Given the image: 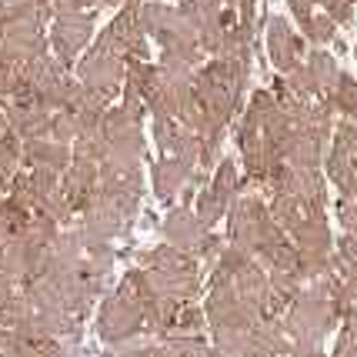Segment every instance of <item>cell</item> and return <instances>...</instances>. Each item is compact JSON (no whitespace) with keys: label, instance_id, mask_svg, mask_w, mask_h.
Here are the masks:
<instances>
[{"label":"cell","instance_id":"cell-26","mask_svg":"<svg viewBox=\"0 0 357 357\" xmlns=\"http://www.w3.org/2000/svg\"><path fill=\"white\" fill-rule=\"evenodd\" d=\"M344 321H347V327H351V334L357 337V304L351 307V311H347V317H344Z\"/></svg>","mask_w":357,"mask_h":357},{"label":"cell","instance_id":"cell-17","mask_svg":"<svg viewBox=\"0 0 357 357\" xmlns=\"http://www.w3.org/2000/svg\"><path fill=\"white\" fill-rule=\"evenodd\" d=\"M207 324V314L194 304V301H187L181 314H177V321H174V331H181V334H201V327Z\"/></svg>","mask_w":357,"mask_h":357},{"label":"cell","instance_id":"cell-27","mask_svg":"<svg viewBox=\"0 0 357 357\" xmlns=\"http://www.w3.org/2000/svg\"><path fill=\"white\" fill-rule=\"evenodd\" d=\"M3 204H7V197H3V190H0V211H3Z\"/></svg>","mask_w":357,"mask_h":357},{"label":"cell","instance_id":"cell-22","mask_svg":"<svg viewBox=\"0 0 357 357\" xmlns=\"http://www.w3.org/2000/svg\"><path fill=\"white\" fill-rule=\"evenodd\" d=\"M341 284H344V301H347V311L357 304V261L341 267Z\"/></svg>","mask_w":357,"mask_h":357},{"label":"cell","instance_id":"cell-15","mask_svg":"<svg viewBox=\"0 0 357 357\" xmlns=\"http://www.w3.org/2000/svg\"><path fill=\"white\" fill-rule=\"evenodd\" d=\"M307 70H311V77H314V84H317V93H321V97L334 93L337 80H341V70H337V63L331 61L327 54H311Z\"/></svg>","mask_w":357,"mask_h":357},{"label":"cell","instance_id":"cell-16","mask_svg":"<svg viewBox=\"0 0 357 357\" xmlns=\"http://www.w3.org/2000/svg\"><path fill=\"white\" fill-rule=\"evenodd\" d=\"M327 100H331V104H334V110H337V114H344L347 121H357V80L354 77L341 74V80H337L334 93H327Z\"/></svg>","mask_w":357,"mask_h":357},{"label":"cell","instance_id":"cell-4","mask_svg":"<svg viewBox=\"0 0 357 357\" xmlns=\"http://www.w3.org/2000/svg\"><path fill=\"white\" fill-rule=\"evenodd\" d=\"M7 124L20 140H40L50 134V124H54V110H47L44 104L37 100H14L7 107Z\"/></svg>","mask_w":357,"mask_h":357},{"label":"cell","instance_id":"cell-12","mask_svg":"<svg viewBox=\"0 0 357 357\" xmlns=\"http://www.w3.org/2000/svg\"><path fill=\"white\" fill-rule=\"evenodd\" d=\"M254 334V341L264 347L271 357H284V354H291V337H287V327H284V317H264L261 324L250 331Z\"/></svg>","mask_w":357,"mask_h":357},{"label":"cell","instance_id":"cell-11","mask_svg":"<svg viewBox=\"0 0 357 357\" xmlns=\"http://www.w3.org/2000/svg\"><path fill=\"white\" fill-rule=\"evenodd\" d=\"M324 157H327V147H321L304 130H297L294 137L287 140V147H284V164H291V167H311V171H317Z\"/></svg>","mask_w":357,"mask_h":357},{"label":"cell","instance_id":"cell-7","mask_svg":"<svg viewBox=\"0 0 357 357\" xmlns=\"http://www.w3.org/2000/svg\"><path fill=\"white\" fill-rule=\"evenodd\" d=\"M140 264L147 271H160V274H197V257L171 244H160V248L140 254Z\"/></svg>","mask_w":357,"mask_h":357},{"label":"cell","instance_id":"cell-14","mask_svg":"<svg viewBox=\"0 0 357 357\" xmlns=\"http://www.w3.org/2000/svg\"><path fill=\"white\" fill-rule=\"evenodd\" d=\"M237 187H241V181H237V167H234L231 157H224V160L218 164L214 181H211V194H214L224 207H231V204L237 201Z\"/></svg>","mask_w":357,"mask_h":357},{"label":"cell","instance_id":"cell-23","mask_svg":"<svg viewBox=\"0 0 357 357\" xmlns=\"http://www.w3.org/2000/svg\"><path fill=\"white\" fill-rule=\"evenodd\" d=\"M327 357H357V337L351 334V327L344 324V331L337 334V344H334V351Z\"/></svg>","mask_w":357,"mask_h":357},{"label":"cell","instance_id":"cell-25","mask_svg":"<svg viewBox=\"0 0 357 357\" xmlns=\"http://www.w3.org/2000/svg\"><path fill=\"white\" fill-rule=\"evenodd\" d=\"M14 294H17V280L10 278V274H3V271H0V304H3V301H10Z\"/></svg>","mask_w":357,"mask_h":357},{"label":"cell","instance_id":"cell-3","mask_svg":"<svg viewBox=\"0 0 357 357\" xmlns=\"http://www.w3.org/2000/svg\"><path fill=\"white\" fill-rule=\"evenodd\" d=\"M160 231H164V237H167V244H171V248H181V250H187V254H194V257H197L201 241L211 234L190 207H174L171 214L164 218Z\"/></svg>","mask_w":357,"mask_h":357},{"label":"cell","instance_id":"cell-24","mask_svg":"<svg viewBox=\"0 0 357 357\" xmlns=\"http://www.w3.org/2000/svg\"><path fill=\"white\" fill-rule=\"evenodd\" d=\"M304 31L311 40H327L331 33H334V24H331V17H311L307 24H304Z\"/></svg>","mask_w":357,"mask_h":357},{"label":"cell","instance_id":"cell-19","mask_svg":"<svg viewBox=\"0 0 357 357\" xmlns=\"http://www.w3.org/2000/svg\"><path fill=\"white\" fill-rule=\"evenodd\" d=\"M224 211H227V207H224V204H220L218 197L211 194V187H207L201 197H197V218H201V224L207 227V231H211V227H214V224L224 218Z\"/></svg>","mask_w":357,"mask_h":357},{"label":"cell","instance_id":"cell-20","mask_svg":"<svg viewBox=\"0 0 357 357\" xmlns=\"http://www.w3.org/2000/svg\"><path fill=\"white\" fill-rule=\"evenodd\" d=\"M334 147H341L344 154L357 160V121H341L334 127Z\"/></svg>","mask_w":357,"mask_h":357},{"label":"cell","instance_id":"cell-9","mask_svg":"<svg viewBox=\"0 0 357 357\" xmlns=\"http://www.w3.org/2000/svg\"><path fill=\"white\" fill-rule=\"evenodd\" d=\"M324 167L331 184L341 190V197H357V160L351 154H344L341 147L331 144V154L324 157Z\"/></svg>","mask_w":357,"mask_h":357},{"label":"cell","instance_id":"cell-10","mask_svg":"<svg viewBox=\"0 0 357 357\" xmlns=\"http://www.w3.org/2000/svg\"><path fill=\"white\" fill-rule=\"evenodd\" d=\"M297 54H301V40L291 33V27L284 20H274L271 24V57L278 63V70L291 74L297 67Z\"/></svg>","mask_w":357,"mask_h":357},{"label":"cell","instance_id":"cell-8","mask_svg":"<svg viewBox=\"0 0 357 357\" xmlns=\"http://www.w3.org/2000/svg\"><path fill=\"white\" fill-rule=\"evenodd\" d=\"M190 167H184L177 157H160V160H154V167H151V181H154V194L160 197V201H171V197H177V190L187 184V177H190Z\"/></svg>","mask_w":357,"mask_h":357},{"label":"cell","instance_id":"cell-5","mask_svg":"<svg viewBox=\"0 0 357 357\" xmlns=\"http://www.w3.org/2000/svg\"><path fill=\"white\" fill-rule=\"evenodd\" d=\"M20 164L27 167H50V171H67L74 164V147L70 144H57V140H24V151H20Z\"/></svg>","mask_w":357,"mask_h":357},{"label":"cell","instance_id":"cell-18","mask_svg":"<svg viewBox=\"0 0 357 357\" xmlns=\"http://www.w3.org/2000/svg\"><path fill=\"white\" fill-rule=\"evenodd\" d=\"M181 134H184V124H181V121H154V140L164 154H174Z\"/></svg>","mask_w":357,"mask_h":357},{"label":"cell","instance_id":"cell-2","mask_svg":"<svg viewBox=\"0 0 357 357\" xmlns=\"http://www.w3.org/2000/svg\"><path fill=\"white\" fill-rule=\"evenodd\" d=\"M97 331H100V337L107 344H121L127 337H137V334H144V307L121 294H110L104 301V307H100Z\"/></svg>","mask_w":357,"mask_h":357},{"label":"cell","instance_id":"cell-6","mask_svg":"<svg viewBox=\"0 0 357 357\" xmlns=\"http://www.w3.org/2000/svg\"><path fill=\"white\" fill-rule=\"evenodd\" d=\"M0 357H63V351L57 341L27 337L10 327H0Z\"/></svg>","mask_w":357,"mask_h":357},{"label":"cell","instance_id":"cell-21","mask_svg":"<svg viewBox=\"0 0 357 357\" xmlns=\"http://www.w3.org/2000/svg\"><path fill=\"white\" fill-rule=\"evenodd\" d=\"M337 220L344 224V234L357 237V197H341L337 201Z\"/></svg>","mask_w":357,"mask_h":357},{"label":"cell","instance_id":"cell-13","mask_svg":"<svg viewBox=\"0 0 357 357\" xmlns=\"http://www.w3.org/2000/svg\"><path fill=\"white\" fill-rule=\"evenodd\" d=\"M87 31H91V24H87L84 17H74V20H61V24H57V54L63 57V67H67V61L80 50V44L87 40Z\"/></svg>","mask_w":357,"mask_h":357},{"label":"cell","instance_id":"cell-1","mask_svg":"<svg viewBox=\"0 0 357 357\" xmlns=\"http://www.w3.org/2000/svg\"><path fill=\"white\" fill-rule=\"evenodd\" d=\"M284 237H287V231L271 218V211L261 197H237L231 204V244L257 254L264 244H274Z\"/></svg>","mask_w":357,"mask_h":357}]
</instances>
